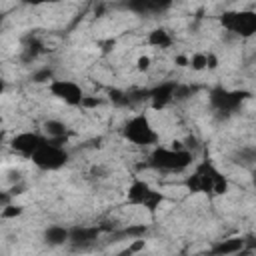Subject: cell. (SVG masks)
I'll use <instances>...</instances> for the list:
<instances>
[{
  "label": "cell",
  "instance_id": "d4e9b609",
  "mask_svg": "<svg viewBox=\"0 0 256 256\" xmlns=\"http://www.w3.org/2000/svg\"><path fill=\"white\" fill-rule=\"evenodd\" d=\"M176 62H178V66H186V64H188V58H184V56H178V58H176Z\"/></svg>",
  "mask_w": 256,
  "mask_h": 256
},
{
  "label": "cell",
  "instance_id": "44dd1931",
  "mask_svg": "<svg viewBox=\"0 0 256 256\" xmlns=\"http://www.w3.org/2000/svg\"><path fill=\"white\" fill-rule=\"evenodd\" d=\"M32 80L34 82H48V80H52V70L50 68H42V70L32 74Z\"/></svg>",
  "mask_w": 256,
  "mask_h": 256
},
{
  "label": "cell",
  "instance_id": "7a4b0ae2",
  "mask_svg": "<svg viewBox=\"0 0 256 256\" xmlns=\"http://www.w3.org/2000/svg\"><path fill=\"white\" fill-rule=\"evenodd\" d=\"M148 166L160 172H184L192 166V152L176 146V142L172 148L156 146L148 156Z\"/></svg>",
  "mask_w": 256,
  "mask_h": 256
},
{
  "label": "cell",
  "instance_id": "5b68a950",
  "mask_svg": "<svg viewBox=\"0 0 256 256\" xmlns=\"http://www.w3.org/2000/svg\"><path fill=\"white\" fill-rule=\"evenodd\" d=\"M122 136L136 146H152L158 142V132L154 130L146 114H136L128 118L122 126Z\"/></svg>",
  "mask_w": 256,
  "mask_h": 256
},
{
  "label": "cell",
  "instance_id": "52a82bcc",
  "mask_svg": "<svg viewBox=\"0 0 256 256\" xmlns=\"http://www.w3.org/2000/svg\"><path fill=\"white\" fill-rule=\"evenodd\" d=\"M220 24L230 34L250 38L256 32V14L252 10H226L220 14Z\"/></svg>",
  "mask_w": 256,
  "mask_h": 256
},
{
  "label": "cell",
  "instance_id": "7c38bea8",
  "mask_svg": "<svg viewBox=\"0 0 256 256\" xmlns=\"http://www.w3.org/2000/svg\"><path fill=\"white\" fill-rule=\"evenodd\" d=\"M176 82H162L158 86H154L152 90H148V100L152 104L154 110H162L166 108L172 100H176Z\"/></svg>",
  "mask_w": 256,
  "mask_h": 256
},
{
  "label": "cell",
  "instance_id": "d6986e66",
  "mask_svg": "<svg viewBox=\"0 0 256 256\" xmlns=\"http://www.w3.org/2000/svg\"><path fill=\"white\" fill-rule=\"evenodd\" d=\"M188 64L192 66V70H204L208 68V54H194L188 60Z\"/></svg>",
  "mask_w": 256,
  "mask_h": 256
},
{
  "label": "cell",
  "instance_id": "ffe728a7",
  "mask_svg": "<svg viewBox=\"0 0 256 256\" xmlns=\"http://www.w3.org/2000/svg\"><path fill=\"white\" fill-rule=\"evenodd\" d=\"M22 214V206H14V204H4V208H2V212H0V216L2 218H14V216H20Z\"/></svg>",
  "mask_w": 256,
  "mask_h": 256
},
{
  "label": "cell",
  "instance_id": "ac0fdd59",
  "mask_svg": "<svg viewBox=\"0 0 256 256\" xmlns=\"http://www.w3.org/2000/svg\"><path fill=\"white\" fill-rule=\"evenodd\" d=\"M236 162L240 164V166H246V168H252L254 166V160H256V152H254V148L252 146H248V148H240V152L236 154Z\"/></svg>",
  "mask_w": 256,
  "mask_h": 256
},
{
  "label": "cell",
  "instance_id": "8fae6325",
  "mask_svg": "<svg viewBox=\"0 0 256 256\" xmlns=\"http://www.w3.org/2000/svg\"><path fill=\"white\" fill-rule=\"evenodd\" d=\"M44 140H46V136L40 134V132H20V134H16V136L10 140V148H12L14 152H18L20 156L30 158L32 152H34Z\"/></svg>",
  "mask_w": 256,
  "mask_h": 256
},
{
  "label": "cell",
  "instance_id": "ba28073f",
  "mask_svg": "<svg viewBox=\"0 0 256 256\" xmlns=\"http://www.w3.org/2000/svg\"><path fill=\"white\" fill-rule=\"evenodd\" d=\"M48 90L54 98H58L60 102L68 104V106H82L84 100V90L80 88V84H76L74 80H62V78H52L48 82Z\"/></svg>",
  "mask_w": 256,
  "mask_h": 256
},
{
  "label": "cell",
  "instance_id": "277c9868",
  "mask_svg": "<svg viewBox=\"0 0 256 256\" xmlns=\"http://www.w3.org/2000/svg\"><path fill=\"white\" fill-rule=\"evenodd\" d=\"M250 98V92L246 90H230L224 86H216L210 90L208 100L214 112H218L220 116H232L234 112L240 110V106Z\"/></svg>",
  "mask_w": 256,
  "mask_h": 256
},
{
  "label": "cell",
  "instance_id": "4fadbf2b",
  "mask_svg": "<svg viewBox=\"0 0 256 256\" xmlns=\"http://www.w3.org/2000/svg\"><path fill=\"white\" fill-rule=\"evenodd\" d=\"M42 238L48 246H64V244H68V228L60 226V224H52L44 230Z\"/></svg>",
  "mask_w": 256,
  "mask_h": 256
},
{
  "label": "cell",
  "instance_id": "6da1fadb",
  "mask_svg": "<svg viewBox=\"0 0 256 256\" xmlns=\"http://www.w3.org/2000/svg\"><path fill=\"white\" fill-rule=\"evenodd\" d=\"M186 188L194 194H208V196H220L228 192V180L226 176L214 166L210 158H204L196 164L194 172L184 180Z\"/></svg>",
  "mask_w": 256,
  "mask_h": 256
},
{
  "label": "cell",
  "instance_id": "7402d4cb",
  "mask_svg": "<svg viewBox=\"0 0 256 256\" xmlns=\"http://www.w3.org/2000/svg\"><path fill=\"white\" fill-rule=\"evenodd\" d=\"M20 2L26 6H42V4H54L58 0H20Z\"/></svg>",
  "mask_w": 256,
  "mask_h": 256
},
{
  "label": "cell",
  "instance_id": "83f0119b",
  "mask_svg": "<svg viewBox=\"0 0 256 256\" xmlns=\"http://www.w3.org/2000/svg\"><path fill=\"white\" fill-rule=\"evenodd\" d=\"M0 124H2V118H0Z\"/></svg>",
  "mask_w": 256,
  "mask_h": 256
},
{
  "label": "cell",
  "instance_id": "4316f807",
  "mask_svg": "<svg viewBox=\"0 0 256 256\" xmlns=\"http://www.w3.org/2000/svg\"><path fill=\"white\" fill-rule=\"evenodd\" d=\"M0 32H2V18H0Z\"/></svg>",
  "mask_w": 256,
  "mask_h": 256
},
{
  "label": "cell",
  "instance_id": "9a60e30c",
  "mask_svg": "<svg viewBox=\"0 0 256 256\" xmlns=\"http://www.w3.org/2000/svg\"><path fill=\"white\" fill-rule=\"evenodd\" d=\"M244 246H246V240L244 238H228V240H220L218 244H214L210 248V252L212 254H224V256H228V254L242 252Z\"/></svg>",
  "mask_w": 256,
  "mask_h": 256
},
{
  "label": "cell",
  "instance_id": "9c48e42d",
  "mask_svg": "<svg viewBox=\"0 0 256 256\" xmlns=\"http://www.w3.org/2000/svg\"><path fill=\"white\" fill-rule=\"evenodd\" d=\"M102 234V226H72L68 228V244L74 250H84L92 246Z\"/></svg>",
  "mask_w": 256,
  "mask_h": 256
},
{
  "label": "cell",
  "instance_id": "2e32d148",
  "mask_svg": "<svg viewBox=\"0 0 256 256\" xmlns=\"http://www.w3.org/2000/svg\"><path fill=\"white\" fill-rule=\"evenodd\" d=\"M148 44L150 46H156V48H168L172 44V36L168 30L164 28H154L150 34H148Z\"/></svg>",
  "mask_w": 256,
  "mask_h": 256
},
{
  "label": "cell",
  "instance_id": "30bf717a",
  "mask_svg": "<svg viewBox=\"0 0 256 256\" xmlns=\"http://www.w3.org/2000/svg\"><path fill=\"white\" fill-rule=\"evenodd\" d=\"M176 0H122V4L140 16H156L166 12Z\"/></svg>",
  "mask_w": 256,
  "mask_h": 256
},
{
  "label": "cell",
  "instance_id": "e0dca14e",
  "mask_svg": "<svg viewBox=\"0 0 256 256\" xmlns=\"http://www.w3.org/2000/svg\"><path fill=\"white\" fill-rule=\"evenodd\" d=\"M44 52V46L38 38H28L26 44H24V50H22V60L24 62H30V60H36L40 54Z\"/></svg>",
  "mask_w": 256,
  "mask_h": 256
},
{
  "label": "cell",
  "instance_id": "603a6c76",
  "mask_svg": "<svg viewBox=\"0 0 256 256\" xmlns=\"http://www.w3.org/2000/svg\"><path fill=\"white\" fill-rule=\"evenodd\" d=\"M148 66H150V58H146V56L144 58H138V68L140 70H146Z\"/></svg>",
  "mask_w": 256,
  "mask_h": 256
},
{
  "label": "cell",
  "instance_id": "8992f818",
  "mask_svg": "<svg viewBox=\"0 0 256 256\" xmlns=\"http://www.w3.org/2000/svg\"><path fill=\"white\" fill-rule=\"evenodd\" d=\"M126 200L132 206H142L148 212H156L160 208V204L164 202V194L156 188H152L146 180L134 178L126 190Z\"/></svg>",
  "mask_w": 256,
  "mask_h": 256
},
{
  "label": "cell",
  "instance_id": "3957f363",
  "mask_svg": "<svg viewBox=\"0 0 256 256\" xmlns=\"http://www.w3.org/2000/svg\"><path fill=\"white\" fill-rule=\"evenodd\" d=\"M68 152L64 148L62 142H56V140H50L46 138L30 156L32 164L44 172H54V170H60L62 166H66L68 162Z\"/></svg>",
  "mask_w": 256,
  "mask_h": 256
},
{
  "label": "cell",
  "instance_id": "484cf974",
  "mask_svg": "<svg viewBox=\"0 0 256 256\" xmlns=\"http://www.w3.org/2000/svg\"><path fill=\"white\" fill-rule=\"evenodd\" d=\"M2 90H4V82L0 80V92H2Z\"/></svg>",
  "mask_w": 256,
  "mask_h": 256
},
{
  "label": "cell",
  "instance_id": "cb8c5ba5",
  "mask_svg": "<svg viewBox=\"0 0 256 256\" xmlns=\"http://www.w3.org/2000/svg\"><path fill=\"white\" fill-rule=\"evenodd\" d=\"M10 200V194L8 192H0V204H6Z\"/></svg>",
  "mask_w": 256,
  "mask_h": 256
},
{
  "label": "cell",
  "instance_id": "5bb4252c",
  "mask_svg": "<svg viewBox=\"0 0 256 256\" xmlns=\"http://www.w3.org/2000/svg\"><path fill=\"white\" fill-rule=\"evenodd\" d=\"M42 130L46 138L56 140V142H64L68 138V126L62 120H46L42 124Z\"/></svg>",
  "mask_w": 256,
  "mask_h": 256
}]
</instances>
